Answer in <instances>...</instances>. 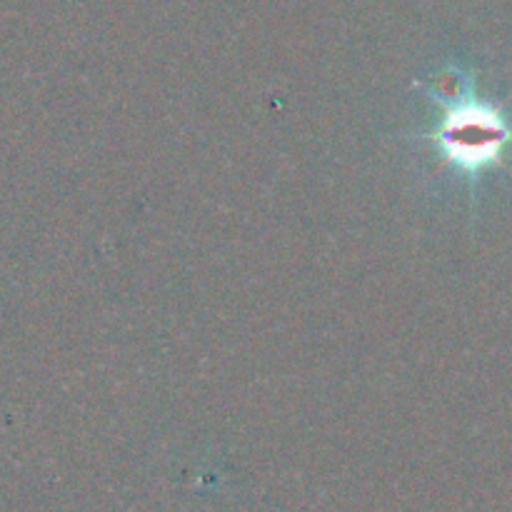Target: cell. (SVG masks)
Masks as SVG:
<instances>
[{
	"instance_id": "obj_1",
	"label": "cell",
	"mask_w": 512,
	"mask_h": 512,
	"mask_svg": "<svg viewBox=\"0 0 512 512\" xmlns=\"http://www.w3.org/2000/svg\"><path fill=\"white\" fill-rule=\"evenodd\" d=\"M443 103L445 115L430 140L438 145L445 160L470 175L500 163L505 148L512 143V128L503 113L478 100L468 88H455L453 95H445Z\"/></svg>"
}]
</instances>
